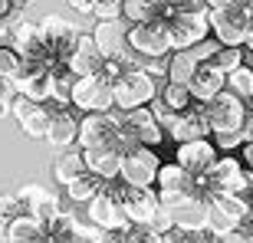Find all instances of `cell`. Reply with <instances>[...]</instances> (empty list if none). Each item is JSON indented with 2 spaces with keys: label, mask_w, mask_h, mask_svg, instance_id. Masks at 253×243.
Returning <instances> with one entry per match:
<instances>
[{
  "label": "cell",
  "mask_w": 253,
  "mask_h": 243,
  "mask_svg": "<svg viewBox=\"0 0 253 243\" xmlns=\"http://www.w3.org/2000/svg\"><path fill=\"white\" fill-rule=\"evenodd\" d=\"M122 243H165V237L155 234L148 224H128L122 230Z\"/></svg>",
  "instance_id": "obj_35"
},
{
  "label": "cell",
  "mask_w": 253,
  "mask_h": 243,
  "mask_svg": "<svg viewBox=\"0 0 253 243\" xmlns=\"http://www.w3.org/2000/svg\"><path fill=\"white\" fill-rule=\"evenodd\" d=\"M17 194H20V201H23V207H27V214H33L37 220H43V224H49V220L59 214L56 194L46 191L43 184H23Z\"/></svg>",
  "instance_id": "obj_21"
},
{
  "label": "cell",
  "mask_w": 253,
  "mask_h": 243,
  "mask_svg": "<svg viewBox=\"0 0 253 243\" xmlns=\"http://www.w3.org/2000/svg\"><path fill=\"white\" fill-rule=\"evenodd\" d=\"M128 43L131 49L145 59H161L174 53V43H171V20L168 13H161L155 20H145V23H131L128 27Z\"/></svg>",
  "instance_id": "obj_3"
},
{
  "label": "cell",
  "mask_w": 253,
  "mask_h": 243,
  "mask_svg": "<svg viewBox=\"0 0 253 243\" xmlns=\"http://www.w3.org/2000/svg\"><path fill=\"white\" fill-rule=\"evenodd\" d=\"M158 168H161V161H158V155H155V148L138 145V148L125 151V158H122V181H128V184H135V187H155Z\"/></svg>",
  "instance_id": "obj_12"
},
{
  "label": "cell",
  "mask_w": 253,
  "mask_h": 243,
  "mask_svg": "<svg viewBox=\"0 0 253 243\" xmlns=\"http://www.w3.org/2000/svg\"><path fill=\"white\" fill-rule=\"evenodd\" d=\"M197 66H201V56H197L194 49H174V53L168 56V76H165V79L188 85L191 79H194Z\"/></svg>",
  "instance_id": "obj_27"
},
{
  "label": "cell",
  "mask_w": 253,
  "mask_h": 243,
  "mask_svg": "<svg viewBox=\"0 0 253 243\" xmlns=\"http://www.w3.org/2000/svg\"><path fill=\"white\" fill-rule=\"evenodd\" d=\"M20 73H23V56H20L13 46L0 43V76H7V79H17Z\"/></svg>",
  "instance_id": "obj_34"
},
{
  "label": "cell",
  "mask_w": 253,
  "mask_h": 243,
  "mask_svg": "<svg viewBox=\"0 0 253 243\" xmlns=\"http://www.w3.org/2000/svg\"><path fill=\"white\" fill-rule=\"evenodd\" d=\"M73 105L79 112H112L115 109V92L112 82H105L99 73L92 76H79L73 85Z\"/></svg>",
  "instance_id": "obj_10"
},
{
  "label": "cell",
  "mask_w": 253,
  "mask_h": 243,
  "mask_svg": "<svg viewBox=\"0 0 253 243\" xmlns=\"http://www.w3.org/2000/svg\"><path fill=\"white\" fill-rule=\"evenodd\" d=\"M161 99H165V102L171 105V109H178V112H184V109H191V105H194V95H191V89L184 82H165L161 85Z\"/></svg>",
  "instance_id": "obj_31"
},
{
  "label": "cell",
  "mask_w": 253,
  "mask_h": 243,
  "mask_svg": "<svg viewBox=\"0 0 253 243\" xmlns=\"http://www.w3.org/2000/svg\"><path fill=\"white\" fill-rule=\"evenodd\" d=\"M250 243H253V234H250Z\"/></svg>",
  "instance_id": "obj_56"
},
{
  "label": "cell",
  "mask_w": 253,
  "mask_h": 243,
  "mask_svg": "<svg viewBox=\"0 0 253 243\" xmlns=\"http://www.w3.org/2000/svg\"><path fill=\"white\" fill-rule=\"evenodd\" d=\"M165 243H178V240H168V237H165Z\"/></svg>",
  "instance_id": "obj_54"
},
{
  "label": "cell",
  "mask_w": 253,
  "mask_h": 243,
  "mask_svg": "<svg viewBox=\"0 0 253 243\" xmlns=\"http://www.w3.org/2000/svg\"><path fill=\"white\" fill-rule=\"evenodd\" d=\"M165 3H168V0H165Z\"/></svg>",
  "instance_id": "obj_57"
},
{
  "label": "cell",
  "mask_w": 253,
  "mask_h": 243,
  "mask_svg": "<svg viewBox=\"0 0 253 243\" xmlns=\"http://www.w3.org/2000/svg\"><path fill=\"white\" fill-rule=\"evenodd\" d=\"M240 161H244V168L253 174V141H247L244 148H240Z\"/></svg>",
  "instance_id": "obj_44"
},
{
  "label": "cell",
  "mask_w": 253,
  "mask_h": 243,
  "mask_svg": "<svg viewBox=\"0 0 253 243\" xmlns=\"http://www.w3.org/2000/svg\"><path fill=\"white\" fill-rule=\"evenodd\" d=\"M85 207H89V220L99 224L102 230H125V227L131 224L128 214H125V207H122V201H119L109 187H102Z\"/></svg>",
  "instance_id": "obj_14"
},
{
  "label": "cell",
  "mask_w": 253,
  "mask_h": 243,
  "mask_svg": "<svg viewBox=\"0 0 253 243\" xmlns=\"http://www.w3.org/2000/svg\"><path fill=\"white\" fill-rule=\"evenodd\" d=\"M10 243H46V224L33 214H20L10 220Z\"/></svg>",
  "instance_id": "obj_26"
},
{
  "label": "cell",
  "mask_w": 253,
  "mask_h": 243,
  "mask_svg": "<svg viewBox=\"0 0 253 243\" xmlns=\"http://www.w3.org/2000/svg\"><path fill=\"white\" fill-rule=\"evenodd\" d=\"M181 10H211L207 0H168L165 13H181Z\"/></svg>",
  "instance_id": "obj_42"
},
{
  "label": "cell",
  "mask_w": 253,
  "mask_h": 243,
  "mask_svg": "<svg viewBox=\"0 0 253 243\" xmlns=\"http://www.w3.org/2000/svg\"><path fill=\"white\" fill-rule=\"evenodd\" d=\"M53 181L56 184H73L76 178H83L85 171H89V164H85V151L83 148H63L56 155V161H53Z\"/></svg>",
  "instance_id": "obj_24"
},
{
  "label": "cell",
  "mask_w": 253,
  "mask_h": 243,
  "mask_svg": "<svg viewBox=\"0 0 253 243\" xmlns=\"http://www.w3.org/2000/svg\"><path fill=\"white\" fill-rule=\"evenodd\" d=\"M69 7L79 10V13H92V10H95V0H69Z\"/></svg>",
  "instance_id": "obj_45"
},
{
  "label": "cell",
  "mask_w": 253,
  "mask_h": 243,
  "mask_svg": "<svg viewBox=\"0 0 253 243\" xmlns=\"http://www.w3.org/2000/svg\"><path fill=\"white\" fill-rule=\"evenodd\" d=\"M188 89H191V95H194V102H211L217 92L227 89V73H220V69L207 59V63L197 66V73L188 82Z\"/></svg>",
  "instance_id": "obj_22"
},
{
  "label": "cell",
  "mask_w": 253,
  "mask_h": 243,
  "mask_svg": "<svg viewBox=\"0 0 253 243\" xmlns=\"http://www.w3.org/2000/svg\"><path fill=\"white\" fill-rule=\"evenodd\" d=\"M112 92H115V109L131 112V109H138V105L155 102L158 92H161V82H158V76L148 73L145 66H128L122 79L112 82Z\"/></svg>",
  "instance_id": "obj_2"
},
{
  "label": "cell",
  "mask_w": 253,
  "mask_h": 243,
  "mask_svg": "<svg viewBox=\"0 0 253 243\" xmlns=\"http://www.w3.org/2000/svg\"><path fill=\"white\" fill-rule=\"evenodd\" d=\"M79 122H83V112L76 105H56V115H53V125H49L46 141L53 148H73L79 141Z\"/></svg>",
  "instance_id": "obj_18"
},
{
  "label": "cell",
  "mask_w": 253,
  "mask_h": 243,
  "mask_svg": "<svg viewBox=\"0 0 253 243\" xmlns=\"http://www.w3.org/2000/svg\"><path fill=\"white\" fill-rule=\"evenodd\" d=\"M13 10H17V3H13V0H0V20H7Z\"/></svg>",
  "instance_id": "obj_46"
},
{
  "label": "cell",
  "mask_w": 253,
  "mask_h": 243,
  "mask_svg": "<svg viewBox=\"0 0 253 243\" xmlns=\"http://www.w3.org/2000/svg\"><path fill=\"white\" fill-rule=\"evenodd\" d=\"M102 187H105V181L99 178V174L85 171L83 178H76L73 184H66V194H69V201H73V204H89V201H92Z\"/></svg>",
  "instance_id": "obj_30"
},
{
  "label": "cell",
  "mask_w": 253,
  "mask_h": 243,
  "mask_svg": "<svg viewBox=\"0 0 253 243\" xmlns=\"http://www.w3.org/2000/svg\"><path fill=\"white\" fill-rule=\"evenodd\" d=\"M13 115L20 122V131L27 135V138L40 141L49 135V125H53V109L46 102H33L27 95H17V102H13Z\"/></svg>",
  "instance_id": "obj_13"
},
{
  "label": "cell",
  "mask_w": 253,
  "mask_h": 243,
  "mask_svg": "<svg viewBox=\"0 0 253 243\" xmlns=\"http://www.w3.org/2000/svg\"><path fill=\"white\" fill-rule=\"evenodd\" d=\"M46 243H79V217L59 210L46 224Z\"/></svg>",
  "instance_id": "obj_28"
},
{
  "label": "cell",
  "mask_w": 253,
  "mask_h": 243,
  "mask_svg": "<svg viewBox=\"0 0 253 243\" xmlns=\"http://www.w3.org/2000/svg\"><path fill=\"white\" fill-rule=\"evenodd\" d=\"M122 158H125V151L119 148L115 141H105V145L85 148V164H89V171L99 174L105 184L122 178Z\"/></svg>",
  "instance_id": "obj_17"
},
{
  "label": "cell",
  "mask_w": 253,
  "mask_h": 243,
  "mask_svg": "<svg viewBox=\"0 0 253 243\" xmlns=\"http://www.w3.org/2000/svg\"><path fill=\"white\" fill-rule=\"evenodd\" d=\"M244 49H250V53H253V23H250V30H247V43H244Z\"/></svg>",
  "instance_id": "obj_51"
},
{
  "label": "cell",
  "mask_w": 253,
  "mask_h": 243,
  "mask_svg": "<svg viewBox=\"0 0 253 243\" xmlns=\"http://www.w3.org/2000/svg\"><path fill=\"white\" fill-rule=\"evenodd\" d=\"M0 243H10V220H0Z\"/></svg>",
  "instance_id": "obj_48"
},
{
  "label": "cell",
  "mask_w": 253,
  "mask_h": 243,
  "mask_svg": "<svg viewBox=\"0 0 253 243\" xmlns=\"http://www.w3.org/2000/svg\"><path fill=\"white\" fill-rule=\"evenodd\" d=\"M17 92L33 102H53V69L23 59V73L17 76Z\"/></svg>",
  "instance_id": "obj_15"
},
{
  "label": "cell",
  "mask_w": 253,
  "mask_h": 243,
  "mask_svg": "<svg viewBox=\"0 0 253 243\" xmlns=\"http://www.w3.org/2000/svg\"><path fill=\"white\" fill-rule=\"evenodd\" d=\"M109 191H112L119 201H122L125 207V214H128L131 224H151V217L158 214V207H161V197L155 187H135L128 184V181H109Z\"/></svg>",
  "instance_id": "obj_6"
},
{
  "label": "cell",
  "mask_w": 253,
  "mask_h": 243,
  "mask_svg": "<svg viewBox=\"0 0 253 243\" xmlns=\"http://www.w3.org/2000/svg\"><path fill=\"white\" fill-rule=\"evenodd\" d=\"M214 145H217V151H237V148H244L247 145V131L240 128V131H217L214 135Z\"/></svg>",
  "instance_id": "obj_37"
},
{
  "label": "cell",
  "mask_w": 253,
  "mask_h": 243,
  "mask_svg": "<svg viewBox=\"0 0 253 243\" xmlns=\"http://www.w3.org/2000/svg\"><path fill=\"white\" fill-rule=\"evenodd\" d=\"M201 181H204L207 201H211V194H240L244 197V191H247V168H244V161L234 158V155H220V158L214 161V168L207 171Z\"/></svg>",
  "instance_id": "obj_7"
},
{
  "label": "cell",
  "mask_w": 253,
  "mask_h": 243,
  "mask_svg": "<svg viewBox=\"0 0 253 243\" xmlns=\"http://www.w3.org/2000/svg\"><path fill=\"white\" fill-rule=\"evenodd\" d=\"M227 89L237 92L244 102H250V99H253V69H250V66L244 63V66H237L234 73H227Z\"/></svg>",
  "instance_id": "obj_32"
},
{
  "label": "cell",
  "mask_w": 253,
  "mask_h": 243,
  "mask_svg": "<svg viewBox=\"0 0 253 243\" xmlns=\"http://www.w3.org/2000/svg\"><path fill=\"white\" fill-rule=\"evenodd\" d=\"M102 243H122V230H105Z\"/></svg>",
  "instance_id": "obj_47"
},
{
  "label": "cell",
  "mask_w": 253,
  "mask_h": 243,
  "mask_svg": "<svg viewBox=\"0 0 253 243\" xmlns=\"http://www.w3.org/2000/svg\"><path fill=\"white\" fill-rule=\"evenodd\" d=\"M220 158L217 155V145L207 138H194V141H181L178 145V164H184V168L194 174V178H204L207 171L214 168V161Z\"/></svg>",
  "instance_id": "obj_16"
},
{
  "label": "cell",
  "mask_w": 253,
  "mask_h": 243,
  "mask_svg": "<svg viewBox=\"0 0 253 243\" xmlns=\"http://www.w3.org/2000/svg\"><path fill=\"white\" fill-rule=\"evenodd\" d=\"M165 13V0H122V17L128 23H145Z\"/></svg>",
  "instance_id": "obj_29"
},
{
  "label": "cell",
  "mask_w": 253,
  "mask_h": 243,
  "mask_svg": "<svg viewBox=\"0 0 253 243\" xmlns=\"http://www.w3.org/2000/svg\"><path fill=\"white\" fill-rule=\"evenodd\" d=\"M17 79H7V76H0V119H7L13 115V102H17Z\"/></svg>",
  "instance_id": "obj_36"
},
{
  "label": "cell",
  "mask_w": 253,
  "mask_h": 243,
  "mask_svg": "<svg viewBox=\"0 0 253 243\" xmlns=\"http://www.w3.org/2000/svg\"><path fill=\"white\" fill-rule=\"evenodd\" d=\"M79 33L83 30L76 27L73 20L59 17V13H46V17L40 20V53L33 59H27V63H40V66H46V69L66 66Z\"/></svg>",
  "instance_id": "obj_1"
},
{
  "label": "cell",
  "mask_w": 253,
  "mask_h": 243,
  "mask_svg": "<svg viewBox=\"0 0 253 243\" xmlns=\"http://www.w3.org/2000/svg\"><path fill=\"white\" fill-rule=\"evenodd\" d=\"M151 112H155V119H158V125H161V128H165V135H168V131H171V125H174V122H178V109H171V105L168 102H165V99H161V95H158V99H155V102H151Z\"/></svg>",
  "instance_id": "obj_38"
},
{
  "label": "cell",
  "mask_w": 253,
  "mask_h": 243,
  "mask_svg": "<svg viewBox=\"0 0 253 243\" xmlns=\"http://www.w3.org/2000/svg\"><path fill=\"white\" fill-rule=\"evenodd\" d=\"M211 135V125H207L204 119V105L194 102L191 109H184V112L178 115V122L171 125L168 131V138H174L181 145V141H194V138H207Z\"/></svg>",
  "instance_id": "obj_23"
},
{
  "label": "cell",
  "mask_w": 253,
  "mask_h": 243,
  "mask_svg": "<svg viewBox=\"0 0 253 243\" xmlns=\"http://www.w3.org/2000/svg\"><path fill=\"white\" fill-rule=\"evenodd\" d=\"M168 20L174 49H194L211 37V10H181V13H168Z\"/></svg>",
  "instance_id": "obj_9"
},
{
  "label": "cell",
  "mask_w": 253,
  "mask_h": 243,
  "mask_svg": "<svg viewBox=\"0 0 253 243\" xmlns=\"http://www.w3.org/2000/svg\"><path fill=\"white\" fill-rule=\"evenodd\" d=\"M247 7H250V13H253V0H247Z\"/></svg>",
  "instance_id": "obj_53"
},
{
  "label": "cell",
  "mask_w": 253,
  "mask_h": 243,
  "mask_svg": "<svg viewBox=\"0 0 253 243\" xmlns=\"http://www.w3.org/2000/svg\"><path fill=\"white\" fill-rule=\"evenodd\" d=\"M250 23H253V13L247 3H227V7L211 10V33L220 46H244Z\"/></svg>",
  "instance_id": "obj_5"
},
{
  "label": "cell",
  "mask_w": 253,
  "mask_h": 243,
  "mask_svg": "<svg viewBox=\"0 0 253 243\" xmlns=\"http://www.w3.org/2000/svg\"><path fill=\"white\" fill-rule=\"evenodd\" d=\"M122 122H125V128H131L135 138H138L141 145H148V148L161 145V138H165V128L158 125L151 105H138V109H131V112H122Z\"/></svg>",
  "instance_id": "obj_20"
},
{
  "label": "cell",
  "mask_w": 253,
  "mask_h": 243,
  "mask_svg": "<svg viewBox=\"0 0 253 243\" xmlns=\"http://www.w3.org/2000/svg\"><path fill=\"white\" fill-rule=\"evenodd\" d=\"M27 214V207L20 201L17 191H10V194H0V220H13V217Z\"/></svg>",
  "instance_id": "obj_39"
},
{
  "label": "cell",
  "mask_w": 253,
  "mask_h": 243,
  "mask_svg": "<svg viewBox=\"0 0 253 243\" xmlns=\"http://www.w3.org/2000/svg\"><path fill=\"white\" fill-rule=\"evenodd\" d=\"M211 243H250V234L247 230H230V234H214Z\"/></svg>",
  "instance_id": "obj_43"
},
{
  "label": "cell",
  "mask_w": 253,
  "mask_h": 243,
  "mask_svg": "<svg viewBox=\"0 0 253 243\" xmlns=\"http://www.w3.org/2000/svg\"><path fill=\"white\" fill-rule=\"evenodd\" d=\"M244 131H247V141H253V109H250V115H247V125H244Z\"/></svg>",
  "instance_id": "obj_50"
},
{
  "label": "cell",
  "mask_w": 253,
  "mask_h": 243,
  "mask_svg": "<svg viewBox=\"0 0 253 243\" xmlns=\"http://www.w3.org/2000/svg\"><path fill=\"white\" fill-rule=\"evenodd\" d=\"M227 3H247V0H207V7H227Z\"/></svg>",
  "instance_id": "obj_49"
},
{
  "label": "cell",
  "mask_w": 253,
  "mask_h": 243,
  "mask_svg": "<svg viewBox=\"0 0 253 243\" xmlns=\"http://www.w3.org/2000/svg\"><path fill=\"white\" fill-rule=\"evenodd\" d=\"M207 217H211L207 197L194 194L181 207H174V227H181V230H207Z\"/></svg>",
  "instance_id": "obj_25"
},
{
  "label": "cell",
  "mask_w": 253,
  "mask_h": 243,
  "mask_svg": "<svg viewBox=\"0 0 253 243\" xmlns=\"http://www.w3.org/2000/svg\"><path fill=\"white\" fill-rule=\"evenodd\" d=\"M92 17L95 20H119L122 17V0H95Z\"/></svg>",
  "instance_id": "obj_41"
},
{
  "label": "cell",
  "mask_w": 253,
  "mask_h": 243,
  "mask_svg": "<svg viewBox=\"0 0 253 243\" xmlns=\"http://www.w3.org/2000/svg\"><path fill=\"white\" fill-rule=\"evenodd\" d=\"M128 20L119 17V20H99L92 30L95 43H99V49H102V56L109 59H122L125 66H135V59H138V53L131 49L128 43Z\"/></svg>",
  "instance_id": "obj_8"
},
{
  "label": "cell",
  "mask_w": 253,
  "mask_h": 243,
  "mask_svg": "<svg viewBox=\"0 0 253 243\" xmlns=\"http://www.w3.org/2000/svg\"><path fill=\"white\" fill-rule=\"evenodd\" d=\"M105 63L102 49H99V43H95L92 33H79V40H76L73 53H69V59H66V66L73 69L76 76H92L99 73V66Z\"/></svg>",
  "instance_id": "obj_19"
},
{
  "label": "cell",
  "mask_w": 253,
  "mask_h": 243,
  "mask_svg": "<svg viewBox=\"0 0 253 243\" xmlns=\"http://www.w3.org/2000/svg\"><path fill=\"white\" fill-rule=\"evenodd\" d=\"M122 128V109H112V112H85L79 122V148H95V145H105V141H115Z\"/></svg>",
  "instance_id": "obj_11"
},
{
  "label": "cell",
  "mask_w": 253,
  "mask_h": 243,
  "mask_svg": "<svg viewBox=\"0 0 253 243\" xmlns=\"http://www.w3.org/2000/svg\"><path fill=\"white\" fill-rule=\"evenodd\" d=\"M240 49L244 46H220L214 56H211V63H214L220 73H234L237 66H244V53H240Z\"/></svg>",
  "instance_id": "obj_33"
},
{
  "label": "cell",
  "mask_w": 253,
  "mask_h": 243,
  "mask_svg": "<svg viewBox=\"0 0 253 243\" xmlns=\"http://www.w3.org/2000/svg\"><path fill=\"white\" fill-rule=\"evenodd\" d=\"M13 3H17V10H27L30 3H33V0H13Z\"/></svg>",
  "instance_id": "obj_52"
},
{
  "label": "cell",
  "mask_w": 253,
  "mask_h": 243,
  "mask_svg": "<svg viewBox=\"0 0 253 243\" xmlns=\"http://www.w3.org/2000/svg\"><path fill=\"white\" fill-rule=\"evenodd\" d=\"M148 227L155 230V234H161V237H165L168 230H174V210L161 204V207H158V214L151 217V224H148Z\"/></svg>",
  "instance_id": "obj_40"
},
{
  "label": "cell",
  "mask_w": 253,
  "mask_h": 243,
  "mask_svg": "<svg viewBox=\"0 0 253 243\" xmlns=\"http://www.w3.org/2000/svg\"><path fill=\"white\" fill-rule=\"evenodd\" d=\"M250 109H253V99H250Z\"/></svg>",
  "instance_id": "obj_55"
},
{
  "label": "cell",
  "mask_w": 253,
  "mask_h": 243,
  "mask_svg": "<svg viewBox=\"0 0 253 243\" xmlns=\"http://www.w3.org/2000/svg\"><path fill=\"white\" fill-rule=\"evenodd\" d=\"M201 105H204V119L211 125V135H217V131H240L247 125V115H250V102H244L230 89L217 92L211 102H201Z\"/></svg>",
  "instance_id": "obj_4"
}]
</instances>
